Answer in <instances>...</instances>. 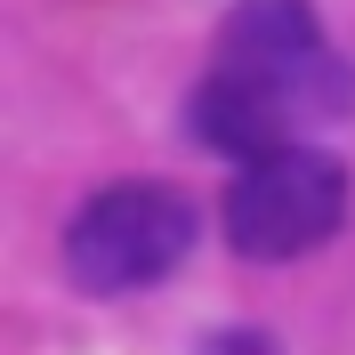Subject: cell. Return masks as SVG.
I'll return each mask as SVG.
<instances>
[{
    "instance_id": "2",
    "label": "cell",
    "mask_w": 355,
    "mask_h": 355,
    "mask_svg": "<svg viewBox=\"0 0 355 355\" xmlns=\"http://www.w3.org/2000/svg\"><path fill=\"white\" fill-rule=\"evenodd\" d=\"M347 218V170L323 146H275V154L243 162L226 186V243L250 266L307 259L315 243H331Z\"/></svg>"
},
{
    "instance_id": "3",
    "label": "cell",
    "mask_w": 355,
    "mask_h": 355,
    "mask_svg": "<svg viewBox=\"0 0 355 355\" xmlns=\"http://www.w3.org/2000/svg\"><path fill=\"white\" fill-rule=\"evenodd\" d=\"M210 355H275V339L266 331H226V339H210Z\"/></svg>"
},
{
    "instance_id": "1",
    "label": "cell",
    "mask_w": 355,
    "mask_h": 355,
    "mask_svg": "<svg viewBox=\"0 0 355 355\" xmlns=\"http://www.w3.org/2000/svg\"><path fill=\"white\" fill-rule=\"evenodd\" d=\"M194 250V202L162 178H121L105 194H89L65 226V275L97 299L162 283Z\"/></svg>"
}]
</instances>
